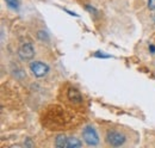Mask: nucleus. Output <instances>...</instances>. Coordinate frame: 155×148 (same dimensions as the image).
<instances>
[{
  "instance_id": "obj_1",
  "label": "nucleus",
  "mask_w": 155,
  "mask_h": 148,
  "mask_svg": "<svg viewBox=\"0 0 155 148\" xmlns=\"http://www.w3.org/2000/svg\"><path fill=\"white\" fill-rule=\"evenodd\" d=\"M82 137L84 141L88 145V146H97L99 142V137L96 129L91 126H86L82 130Z\"/></svg>"
},
{
  "instance_id": "obj_2",
  "label": "nucleus",
  "mask_w": 155,
  "mask_h": 148,
  "mask_svg": "<svg viewBox=\"0 0 155 148\" xmlns=\"http://www.w3.org/2000/svg\"><path fill=\"white\" fill-rule=\"evenodd\" d=\"M125 140H127L125 135L119 133V131H114L112 130V131H109L107 135H106V141L112 147H120V146H123Z\"/></svg>"
},
{
  "instance_id": "obj_3",
  "label": "nucleus",
  "mask_w": 155,
  "mask_h": 148,
  "mask_svg": "<svg viewBox=\"0 0 155 148\" xmlns=\"http://www.w3.org/2000/svg\"><path fill=\"white\" fill-rule=\"evenodd\" d=\"M35 55V49L30 42H24L18 48V56L23 61H30Z\"/></svg>"
},
{
  "instance_id": "obj_4",
  "label": "nucleus",
  "mask_w": 155,
  "mask_h": 148,
  "mask_svg": "<svg viewBox=\"0 0 155 148\" xmlns=\"http://www.w3.org/2000/svg\"><path fill=\"white\" fill-rule=\"evenodd\" d=\"M30 71L32 72V74L37 78H42L44 75H47L49 72V67L48 65H45L44 62L41 61H34L30 63Z\"/></svg>"
},
{
  "instance_id": "obj_5",
  "label": "nucleus",
  "mask_w": 155,
  "mask_h": 148,
  "mask_svg": "<svg viewBox=\"0 0 155 148\" xmlns=\"http://www.w3.org/2000/svg\"><path fill=\"white\" fill-rule=\"evenodd\" d=\"M68 99L71 100V102H73V103H82V96H81V93L78 91L77 89H69L68 90Z\"/></svg>"
},
{
  "instance_id": "obj_6",
  "label": "nucleus",
  "mask_w": 155,
  "mask_h": 148,
  "mask_svg": "<svg viewBox=\"0 0 155 148\" xmlns=\"http://www.w3.org/2000/svg\"><path fill=\"white\" fill-rule=\"evenodd\" d=\"M82 146V142L77 137H68L67 140V147L68 148H79Z\"/></svg>"
},
{
  "instance_id": "obj_7",
  "label": "nucleus",
  "mask_w": 155,
  "mask_h": 148,
  "mask_svg": "<svg viewBox=\"0 0 155 148\" xmlns=\"http://www.w3.org/2000/svg\"><path fill=\"white\" fill-rule=\"evenodd\" d=\"M67 140H68V137H66V135H63V134L58 135L56 140H55V146L58 148L67 147Z\"/></svg>"
},
{
  "instance_id": "obj_8",
  "label": "nucleus",
  "mask_w": 155,
  "mask_h": 148,
  "mask_svg": "<svg viewBox=\"0 0 155 148\" xmlns=\"http://www.w3.org/2000/svg\"><path fill=\"white\" fill-rule=\"evenodd\" d=\"M6 1H7V4H8L11 7L17 8V6H18V0H6Z\"/></svg>"
},
{
  "instance_id": "obj_9",
  "label": "nucleus",
  "mask_w": 155,
  "mask_h": 148,
  "mask_svg": "<svg viewBox=\"0 0 155 148\" xmlns=\"http://www.w3.org/2000/svg\"><path fill=\"white\" fill-rule=\"evenodd\" d=\"M37 36H38V38H41L42 41H44V39L48 41V35H47V32H44V31H38Z\"/></svg>"
},
{
  "instance_id": "obj_10",
  "label": "nucleus",
  "mask_w": 155,
  "mask_h": 148,
  "mask_svg": "<svg viewBox=\"0 0 155 148\" xmlns=\"http://www.w3.org/2000/svg\"><path fill=\"white\" fill-rule=\"evenodd\" d=\"M148 8L154 11L155 10V0H148Z\"/></svg>"
},
{
  "instance_id": "obj_11",
  "label": "nucleus",
  "mask_w": 155,
  "mask_h": 148,
  "mask_svg": "<svg viewBox=\"0 0 155 148\" xmlns=\"http://www.w3.org/2000/svg\"><path fill=\"white\" fill-rule=\"evenodd\" d=\"M149 49H150V52H152V53H155V47H154V45H149Z\"/></svg>"
},
{
  "instance_id": "obj_12",
  "label": "nucleus",
  "mask_w": 155,
  "mask_h": 148,
  "mask_svg": "<svg viewBox=\"0 0 155 148\" xmlns=\"http://www.w3.org/2000/svg\"><path fill=\"white\" fill-rule=\"evenodd\" d=\"M154 22H155V16H154Z\"/></svg>"
}]
</instances>
